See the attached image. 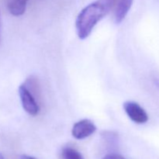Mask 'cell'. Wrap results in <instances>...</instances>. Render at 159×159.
Here are the masks:
<instances>
[{
    "instance_id": "obj_5",
    "label": "cell",
    "mask_w": 159,
    "mask_h": 159,
    "mask_svg": "<svg viewBox=\"0 0 159 159\" xmlns=\"http://www.w3.org/2000/svg\"><path fill=\"white\" fill-rule=\"evenodd\" d=\"M134 0H116L113 7V17L116 24H120L125 19L131 8Z\"/></svg>"
},
{
    "instance_id": "obj_3",
    "label": "cell",
    "mask_w": 159,
    "mask_h": 159,
    "mask_svg": "<svg viewBox=\"0 0 159 159\" xmlns=\"http://www.w3.org/2000/svg\"><path fill=\"white\" fill-rule=\"evenodd\" d=\"M126 113L133 122L138 124H145L148 120V115L145 110L136 102L127 101L124 103Z\"/></svg>"
},
{
    "instance_id": "obj_4",
    "label": "cell",
    "mask_w": 159,
    "mask_h": 159,
    "mask_svg": "<svg viewBox=\"0 0 159 159\" xmlns=\"http://www.w3.org/2000/svg\"><path fill=\"white\" fill-rule=\"evenodd\" d=\"M96 127L93 121L88 119H84L74 124L71 130V134L75 138L82 140L96 132Z\"/></svg>"
},
{
    "instance_id": "obj_12",
    "label": "cell",
    "mask_w": 159,
    "mask_h": 159,
    "mask_svg": "<svg viewBox=\"0 0 159 159\" xmlns=\"http://www.w3.org/2000/svg\"><path fill=\"white\" fill-rule=\"evenodd\" d=\"M0 159H4V158H3V156L1 155V154H0Z\"/></svg>"
},
{
    "instance_id": "obj_10",
    "label": "cell",
    "mask_w": 159,
    "mask_h": 159,
    "mask_svg": "<svg viewBox=\"0 0 159 159\" xmlns=\"http://www.w3.org/2000/svg\"><path fill=\"white\" fill-rule=\"evenodd\" d=\"M20 159H37L32 156H29V155H23L20 157Z\"/></svg>"
},
{
    "instance_id": "obj_7",
    "label": "cell",
    "mask_w": 159,
    "mask_h": 159,
    "mask_svg": "<svg viewBox=\"0 0 159 159\" xmlns=\"http://www.w3.org/2000/svg\"><path fill=\"white\" fill-rule=\"evenodd\" d=\"M23 85H25L26 89L37 98V99H40V83L39 81L35 76L31 75L29 78L26 79Z\"/></svg>"
},
{
    "instance_id": "obj_6",
    "label": "cell",
    "mask_w": 159,
    "mask_h": 159,
    "mask_svg": "<svg viewBox=\"0 0 159 159\" xmlns=\"http://www.w3.org/2000/svg\"><path fill=\"white\" fill-rule=\"evenodd\" d=\"M27 2L28 0H8V9L15 16H21L26 11Z\"/></svg>"
},
{
    "instance_id": "obj_8",
    "label": "cell",
    "mask_w": 159,
    "mask_h": 159,
    "mask_svg": "<svg viewBox=\"0 0 159 159\" xmlns=\"http://www.w3.org/2000/svg\"><path fill=\"white\" fill-rule=\"evenodd\" d=\"M62 159H85L82 154L72 148L67 147L61 152Z\"/></svg>"
},
{
    "instance_id": "obj_9",
    "label": "cell",
    "mask_w": 159,
    "mask_h": 159,
    "mask_svg": "<svg viewBox=\"0 0 159 159\" xmlns=\"http://www.w3.org/2000/svg\"><path fill=\"white\" fill-rule=\"evenodd\" d=\"M102 159H126L121 155H117V154H110V155H106Z\"/></svg>"
},
{
    "instance_id": "obj_2",
    "label": "cell",
    "mask_w": 159,
    "mask_h": 159,
    "mask_svg": "<svg viewBox=\"0 0 159 159\" xmlns=\"http://www.w3.org/2000/svg\"><path fill=\"white\" fill-rule=\"evenodd\" d=\"M19 95L25 111L31 116H36L40 111V106L37 98L25 87L23 84L19 87Z\"/></svg>"
},
{
    "instance_id": "obj_11",
    "label": "cell",
    "mask_w": 159,
    "mask_h": 159,
    "mask_svg": "<svg viewBox=\"0 0 159 159\" xmlns=\"http://www.w3.org/2000/svg\"><path fill=\"white\" fill-rule=\"evenodd\" d=\"M0 42H1V14H0Z\"/></svg>"
},
{
    "instance_id": "obj_1",
    "label": "cell",
    "mask_w": 159,
    "mask_h": 159,
    "mask_svg": "<svg viewBox=\"0 0 159 159\" xmlns=\"http://www.w3.org/2000/svg\"><path fill=\"white\" fill-rule=\"evenodd\" d=\"M116 0H96L85 6L76 19V31L81 40L91 34L96 25L114 7Z\"/></svg>"
}]
</instances>
